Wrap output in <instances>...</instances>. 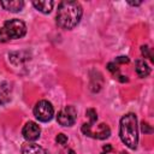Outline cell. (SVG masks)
<instances>
[{"label":"cell","mask_w":154,"mask_h":154,"mask_svg":"<svg viewBox=\"0 0 154 154\" xmlns=\"http://www.w3.org/2000/svg\"><path fill=\"white\" fill-rule=\"evenodd\" d=\"M0 5L10 12H19L23 7H24V1L22 0H12V1H0Z\"/></svg>","instance_id":"obj_9"},{"label":"cell","mask_w":154,"mask_h":154,"mask_svg":"<svg viewBox=\"0 0 154 154\" xmlns=\"http://www.w3.org/2000/svg\"><path fill=\"white\" fill-rule=\"evenodd\" d=\"M103 150H105L106 153L111 152V150H112V147H111V144H105V146H103Z\"/></svg>","instance_id":"obj_19"},{"label":"cell","mask_w":154,"mask_h":154,"mask_svg":"<svg viewBox=\"0 0 154 154\" xmlns=\"http://www.w3.org/2000/svg\"><path fill=\"white\" fill-rule=\"evenodd\" d=\"M22 134H23V137H24L28 142H32V141H36V140L40 137L41 129H40V126H38L35 122H28V123L23 126Z\"/></svg>","instance_id":"obj_7"},{"label":"cell","mask_w":154,"mask_h":154,"mask_svg":"<svg viewBox=\"0 0 154 154\" xmlns=\"http://www.w3.org/2000/svg\"><path fill=\"white\" fill-rule=\"evenodd\" d=\"M141 130H142V132H144V134H152V132H153L152 126H150L148 123H144V122H142V124H141Z\"/></svg>","instance_id":"obj_16"},{"label":"cell","mask_w":154,"mask_h":154,"mask_svg":"<svg viewBox=\"0 0 154 154\" xmlns=\"http://www.w3.org/2000/svg\"><path fill=\"white\" fill-rule=\"evenodd\" d=\"M130 5H132V6H138V5H141L142 4V1H128Z\"/></svg>","instance_id":"obj_20"},{"label":"cell","mask_w":154,"mask_h":154,"mask_svg":"<svg viewBox=\"0 0 154 154\" xmlns=\"http://www.w3.org/2000/svg\"><path fill=\"white\" fill-rule=\"evenodd\" d=\"M26 26L23 20L13 18L6 20L0 28V42H7L13 38H20L25 35Z\"/></svg>","instance_id":"obj_3"},{"label":"cell","mask_w":154,"mask_h":154,"mask_svg":"<svg viewBox=\"0 0 154 154\" xmlns=\"http://www.w3.org/2000/svg\"><path fill=\"white\" fill-rule=\"evenodd\" d=\"M83 10L77 1H61L57 11V24L66 30L73 29L81 20Z\"/></svg>","instance_id":"obj_1"},{"label":"cell","mask_w":154,"mask_h":154,"mask_svg":"<svg viewBox=\"0 0 154 154\" xmlns=\"http://www.w3.org/2000/svg\"><path fill=\"white\" fill-rule=\"evenodd\" d=\"M69 154H76V153H75V150H72V149H70V150H69Z\"/></svg>","instance_id":"obj_21"},{"label":"cell","mask_w":154,"mask_h":154,"mask_svg":"<svg viewBox=\"0 0 154 154\" xmlns=\"http://www.w3.org/2000/svg\"><path fill=\"white\" fill-rule=\"evenodd\" d=\"M135 70H136V73L140 77H147L150 73V67L146 63L144 59H137L136 60V63H135Z\"/></svg>","instance_id":"obj_10"},{"label":"cell","mask_w":154,"mask_h":154,"mask_svg":"<svg viewBox=\"0 0 154 154\" xmlns=\"http://www.w3.org/2000/svg\"><path fill=\"white\" fill-rule=\"evenodd\" d=\"M55 141L59 143V144H65L67 142V136L64 135V134H58L57 137H55Z\"/></svg>","instance_id":"obj_17"},{"label":"cell","mask_w":154,"mask_h":154,"mask_svg":"<svg viewBox=\"0 0 154 154\" xmlns=\"http://www.w3.org/2000/svg\"><path fill=\"white\" fill-rule=\"evenodd\" d=\"M34 116L40 122H43V123L49 122L54 116V108L52 103L48 102L47 100H41L34 107Z\"/></svg>","instance_id":"obj_4"},{"label":"cell","mask_w":154,"mask_h":154,"mask_svg":"<svg viewBox=\"0 0 154 154\" xmlns=\"http://www.w3.org/2000/svg\"><path fill=\"white\" fill-rule=\"evenodd\" d=\"M58 123L63 126H71L75 124L76 119H77V111L73 106L69 105L65 106L63 109L59 111L58 116H57Z\"/></svg>","instance_id":"obj_6"},{"label":"cell","mask_w":154,"mask_h":154,"mask_svg":"<svg viewBox=\"0 0 154 154\" xmlns=\"http://www.w3.org/2000/svg\"><path fill=\"white\" fill-rule=\"evenodd\" d=\"M32 5L37 11L42 13H49L53 8L54 2L52 0H38V1H32Z\"/></svg>","instance_id":"obj_11"},{"label":"cell","mask_w":154,"mask_h":154,"mask_svg":"<svg viewBox=\"0 0 154 154\" xmlns=\"http://www.w3.org/2000/svg\"><path fill=\"white\" fill-rule=\"evenodd\" d=\"M101 154H107V153H101Z\"/></svg>","instance_id":"obj_23"},{"label":"cell","mask_w":154,"mask_h":154,"mask_svg":"<svg viewBox=\"0 0 154 154\" xmlns=\"http://www.w3.org/2000/svg\"><path fill=\"white\" fill-rule=\"evenodd\" d=\"M107 69H108L109 72L113 73V76H116V75L119 73V69H118V65L116 63H108L107 64Z\"/></svg>","instance_id":"obj_15"},{"label":"cell","mask_w":154,"mask_h":154,"mask_svg":"<svg viewBox=\"0 0 154 154\" xmlns=\"http://www.w3.org/2000/svg\"><path fill=\"white\" fill-rule=\"evenodd\" d=\"M122 154H128V153H125V152H122Z\"/></svg>","instance_id":"obj_22"},{"label":"cell","mask_w":154,"mask_h":154,"mask_svg":"<svg viewBox=\"0 0 154 154\" xmlns=\"http://www.w3.org/2000/svg\"><path fill=\"white\" fill-rule=\"evenodd\" d=\"M10 93H11L10 84L4 82L0 85V105H4V103H6L10 100Z\"/></svg>","instance_id":"obj_12"},{"label":"cell","mask_w":154,"mask_h":154,"mask_svg":"<svg viewBox=\"0 0 154 154\" xmlns=\"http://www.w3.org/2000/svg\"><path fill=\"white\" fill-rule=\"evenodd\" d=\"M22 154H49V153L36 143L26 142L22 146Z\"/></svg>","instance_id":"obj_8"},{"label":"cell","mask_w":154,"mask_h":154,"mask_svg":"<svg viewBox=\"0 0 154 154\" xmlns=\"http://www.w3.org/2000/svg\"><path fill=\"white\" fill-rule=\"evenodd\" d=\"M82 132L85 136L97 138V140H105V138L109 137V135H111V130L105 123L99 124L96 129H93L90 124H83L82 125Z\"/></svg>","instance_id":"obj_5"},{"label":"cell","mask_w":154,"mask_h":154,"mask_svg":"<svg viewBox=\"0 0 154 154\" xmlns=\"http://www.w3.org/2000/svg\"><path fill=\"white\" fill-rule=\"evenodd\" d=\"M114 63H116V64H126V63H129V58L122 55V57L116 58V61H114Z\"/></svg>","instance_id":"obj_18"},{"label":"cell","mask_w":154,"mask_h":154,"mask_svg":"<svg viewBox=\"0 0 154 154\" xmlns=\"http://www.w3.org/2000/svg\"><path fill=\"white\" fill-rule=\"evenodd\" d=\"M85 114H87V117L89 118V123H88V124L94 125V124L96 123V120H97L96 111H95V109H93V108H88V109H87V112H85Z\"/></svg>","instance_id":"obj_13"},{"label":"cell","mask_w":154,"mask_h":154,"mask_svg":"<svg viewBox=\"0 0 154 154\" xmlns=\"http://www.w3.org/2000/svg\"><path fill=\"white\" fill-rule=\"evenodd\" d=\"M141 53H142V55H143L144 58H148L150 61H154L153 54H152V52H150V48H149L147 45H144V46L141 47Z\"/></svg>","instance_id":"obj_14"},{"label":"cell","mask_w":154,"mask_h":154,"mask_svg":"<svg viewBox=\"0 0 154 154\" xmlns=\"http://www.w3.org/2000/svg\"><path fill=\"white\" fill-rule=\"evenodd\" d=\"M119 136L123 143L130 149H136L138 143L137 118L134 113H128L122 117L119 124Z\"/></svg>","instance_id":"obj_2"}]
</instances>
